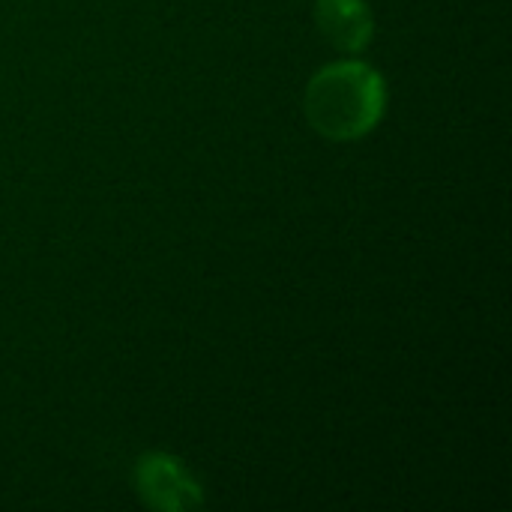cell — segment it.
<instances>
[{"label":"cell","instance_id":"obj_3","mask_svg":"<svg viewBox=\"0 0 512 512\" xmlns=\"http://www.w3.org/2000/svg\"><path fill=\"white\" fill-rule=\"evenodd\" d=\"M315 21L327 42L345 54H360L372 42V15L363 0H318Z\"/></svg>","mask_w":512,"mask_h":512},{"label":"cell","instance_id":"obj_2","mask_svg":"<svg viewBox=\"0 0 512 512\" xmlns=\"http://www.w3.org/2000/svg\"><path fill=\"white\" fill-rule=\"evenodd\" d=\"M135 486L147 507L162 512H186L204 504L201 486L192 474L165 453H147L135 465Z\"/></svg>","mask_w":512,"mask_h":512},{"label":"cell","instance_id":"obj_1","mask_svg":"<svg viewBox=\"0 0 512 512\" xmlns=\"http://www.w3.org/2000/svg\"><path fill=\"white\" fill-rule=\"evenodd\" d=\"M384 105V78L360 60L324 66L306 87V117L315 132L333 141H354L372 132L384 117Z\"/></svg>","mask_w":512,"mask_h":512}]
</instances>
